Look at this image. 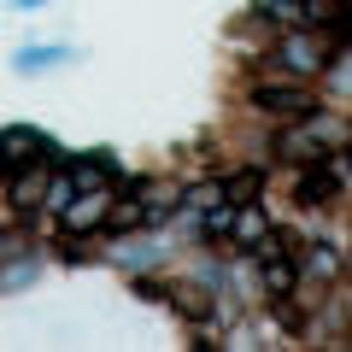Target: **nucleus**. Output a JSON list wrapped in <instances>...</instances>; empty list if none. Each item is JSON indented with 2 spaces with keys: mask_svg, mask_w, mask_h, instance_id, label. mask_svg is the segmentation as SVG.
<instances>
[{
  "mask_svg": "<svg viewBox=\"0 0 352 352\" xmlns=\"http://www.w3.org/2000/svg\"><path fill=\"white\" fill-rule=\"evenodd\" d=\"M223 235H235L241 247H258V241L270 235V223H264V217H258V212L247 206V212H235V217H229V229H223Z\"/></svg>",
  "mask_w": 352,
  "mask_h": 352,
  "instance_id": "obj_8",
  "label": "nucleus"
},
{
  "mask_svg": "<svg viewBox=\"0 0 352 352\" xmlns=\"http://www.w3.org/2000/svg\"><path fill=\"white\" fill-rule=\"evenodd\" d=\"M252 100L264 106V112H317V94L311 88H258V94H252Z\"/></svg>",
  "mask_w": 352,
  "mask_h": 352,
  "instance_id": "obj_2",
  "label": "nucleus"
},
{
  "mask_svg": "<svg viewBox=\"0 0 352 352\" xmlns=\"http://www.w3.org/2000/svg\"><path fill=\"white\" fill-rule=\"evenodd\" d=\"M176 300L188 305V311H194V317H206V294H200V288H176Z\"/></svg>",
  "mask_w": 352,
  "mask_h": 352,
  "instance_id": "obj_12",
  "label": "nucleus"
},
{
  "mask_svg": "<svg viewBox=\"0 0 352 352\" xmlns=\"http://www.w3.org/2000/svg\"><path fill=\"white\" fill-rule=\"evenodd\" d=\"M294 270H300V276H311V282H340V252L311 241V247L300 252V264H294Z\"/></svg>",
  "mask_w": 352,
  "mask_h": 352,
  "instance_id": "obj_4",
  "label": "nucleus"
},
{
  "mask_svg": "<svg viewBox=\"0 0 352 352\" xmlns=\"http://www.w3.org/2000/svg\"><path fill=\"white\" fill-rule=\"evenodd\" d=\"M258 188H264V182H258V170H229V182H223L217 194H223L229 206H252V200H258Z\"/></svg>",
  "mask_w": 352,
  "mask_h": 352,
  "instance_id": "obj_7",
  "label": "nucleus"
},
{
  "mask_svg": "<svg viewBox=\"0 0 352 352\" xmlns=\"http://www.w3.org/2000/svg\"><path fill=\"white\" fill-rule=\"evenodd\" d=\"M294 276H300V270H294L282 252H270V258H264V288H270V300H282V294L294 288Z\"/></svg>",
  "mask_w": 352,
  "mask_h": 352,
  "instance_id": "obj_9",
  "label": "nucleus"
},
{
  "mask_svg": "<svg viewBox=\"0 0 352 352\" xmlns=\"http://www.w3.org/2000/svg\"><path fill=\"white\" fill-rule=\"evenodd\" d=\"M24 153H47V135L30 129V124H12L6 135H0V164H6V159H24Z\"/></svg>",
  "mask_w": 352,
  "mask_h": 352,
  "instance_id": "obj_6",
  "label": "nucleus"
},
{
  "mask_svg": "<svg viewBox=\"0 0 352 352\" xmlns=\"http://www.w3.org/2000/svg\"><path fill=\"white\" fill-rule=\"evenodd\" d=\"M106 229H118V235H135V229H147V206L141 200H129V206H112V212H106Z\"/></svg>",
  "mask_w": 352,
  "mask_h": 352,
  "instance_id": "obj_10",
  "label": "nucleus"
},
{
  "mask_svg": "<svg viewBox=\"0 0 352 352\" xmlns=\"http://www.w3.org/2000/svg\"><path fill=\"white\" fill-rule=\"evenodd\" d=\"M276 59L294 65V71H305V76H317V71H323V41H300V36H288V41L276 47Z\"/></svg>",
  "mask_w": 352,
  "mask_h": 352,
  "instance_id": "obj_5",
  "label": "nucleus"
},
{
  "mask_svg": "<svg viewBox=\"0 0 352 352\" xmlns=\"http://www.w3.org/2000/svg\"><path fill=\"white\" fill-rule=\"evenodd\" d=\"M258 12L276 18V24H294V18H300V0H258Z\"/></svg>",
  "mask_w": 352,
  "mask_h": 352,
  "instance_id": "obj_11",
  "label": "nucleus"
},
{
  "mask_svg": "<svg viewBox=\"0 0 352 352\" xmlns=\"http://www.w3.org/2000/svg\"><path fill=\"white\" fill-rule=\"evenodd\" d=\"M6 200H12V212H36V206L47 200V170H18L12 188H6Z\"/></svg>",
  "mask_w": 352,
  "mask_h": 352,
  "instance_id": "obj_3",
  "label": "nucleus"
},
{
  "mask_svg": "<svg viewBox=\"0 0 352 352\" xmlns=\"http://www.w3.org/2000/svg\"><path fill=\"white\" fill-rule=\"evenodd\" d=\"M76 194H82V200L65 206V229H76V235H82V229H100V217L112 212V200H106L100 188H76Z\"/></svg>",
  "mask_w": 352,
  "mask_h": 352,
  "instance_id": "obj_1",
  "label": "nucleus"
}]
</instances>
